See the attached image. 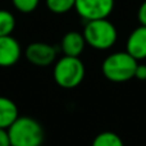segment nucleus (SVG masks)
<instances>
[{
    "label": "nucleus",
    "instance_id": "obj_11",
    "mask_svg": "<svg viewBox=\"0 0 146 146\" xmlns=\"http://www.w3.org/2000/svg\"><path fill=\"white\" fill-rule=\"evenodd\" d=\"M91 146H124V142L119 135L111 131L100 132L92 140Z\"/></svg>",
    "mask_w": 146,
    "mask_h": 146
},
{
    "label": "nucleus",
    "instance_id": "obj_4",
    "mask_svg": "<svg viewBox=\"0 0 146 146\" xmlns=\"http://www.w3.org/2000/svg\"><path fill=\"white\" fill-rule=\"evenodd\" d=\"M82 35L86 44L96 50H108L117 42L118 38L115 26L106 18L86 22Z\"/></svg>",
    "mask_w": 146,
    "mask_h": 146
},
{
    "label": "nucleus",
    "instance_id": "obj_1",
    "mask_svg": "<svg viewBox=\"0 0 146 146\" xmlns=\"http://www.w3.org/2000/svg\"><path fill=\"white\" fill-rule=\"evenodd\" d=\"M10 146H42L45 131L37 119L19 115L8 128Z\"/></svg>",
    "mask_w": 146,
    "mask_h": 146
},
{
    "label": "nucleus",
    "instance_id": "obj_9",
    "mask_svg": "<svg viewBox=\"0 0 146 146\" xmlns=\"http://www.w3.org/2000/svg\"><path fill=\"white\" fill-rule=\"evenodd\" d=\"M87 45L82 33L71 31L63 36L60 42V49L64 55L67 56H80Z\"/></svg>",
    "mask_w": 146,
    "mask_h": 146
},
{
    "label": "nucleus",
    "instance_id": "obj_7",
    "mask_svg": "<svg viewBox=\"0 0 146 146\" xmlns=\"http://www.w3.org/2000/svg\"><path fill=\"white\" fill-rule=\"evenodd\" d=\"M22 49L21 45L12 35L0 37V67L8 68L18 63Z\"/></svg>",
    "mask_w": 146,
    "mask_h": 146
},
{
    "label": "nucleus",
    "instance_id": "obj_15",
    "mask_svg": "<svg viewBox=\"0 0 146 146\" xmlns=\"http://www.w3.org/2000/svg\"><path fill=\"white\" fill-rule=\"evenodd\" d=\"M135 78L140 81H146V64H137L135 71Z\"/></svg>",
    "mask_w": 146,
    "mask_h": 146
},
{
    "label": "nucleus",
    "instance_id": "obj_10",
    "mask_svg": "<svg viewBox=\"0 0 146 146\" xmlns=\"http://www.w3.org/2000/svg\"><path fill=\"white\" fill-rule=\"evenodd\" d=\"M18 117V106L14 101L7 96H0V128L8 129Z\"/></svg>",
    "mask_w": 146,
    "mask_h": 146
},
{
    "label": "nucleus",
    "instance_id": "obj_2",
    "mask_svg": "<svg viewBox=\"0 0 146 146\" xmlns=\"http://www.w3.org/2000/svg\"><path fill=\"white\" fill-rule=\"evenodd\" d=\"M139 62L127 51H117L104 59L101 72L110 82L122 83L135 78V71Z\"/></svg>",
    "mask_w": 146,
    "mask_h": 146
},
{
    "label": "nucleus",
    "instance_id": "obj_6",
    "mask_svg": "<svg viewBox=\"0 0 146 146\" xmlns=\"http://www.w3.org/2000/svg\"><path fill=\"white\" fill-rule=\"evenodd\" d=\"M25 56L36 67H49L56 60V49L46 42H32L26 48Z\"/></svg>",
    "mask_w": 146,
    "mask_h": 146
},
{
    "label": "nucleus",
    "instance_id": "obj_16",
    "mask_svg": "<svg viewBox=\"0 0 146 146\" xmlns=\"http://www.w3.org/2000/svg\"><path fill=\"white\" fill-rule=\"evenodd\" d=\"M137 17H139V22L141 23V26H146V0L141 4V7L139 8Z\"/></svg>",
    "mask_w": 146,
    "mask_h": 146
},
{
    "label": "nucleus",
    "instance_id": "obj_14",
    "mask_svg": "<svg viewBox=\"0 0 146 146\" xmlns=\"http://www.w3.org/2000/svg\"><path fill=\"white\" fill-rule=\"evenodd\" d=\"M40 0H12L14 8L21 13H32L37 8Z\"/></svg>",
    "mask_w": 146,
    "mask_h": 146
},
{
    "label": "nucleus",
    "instance_id": "obj_17",
    "mask_svg": "<svg viewBox=\"0 0 146 146\" xmlns=\"http://www.w3.org/2000/svg\"><path fill=\"white\" fill-rule=\"evenodd\" d=\"M0 146H10L8 129L5 128H0Z\"/></svg>",
    "mask_w": 146,
    "mask_h": 146
},
{
    "label": "nucleus",
    "instance_id": "obj_8",
    "mask_svg": "<svg viewBox=\"0 0 146 146\" xmlns=\"http://www.w3.org/2000/svg\"><path fill=\"white\" fill-rule=\"evenodd\" d=\"M126 51L137 62L146 59V26L135 28L127 38Z\"/></svg>",
    "mask_w": 146,
    "mask_h": 146
},
{
    "label": "nucleus",
    "instance_id": "obj_5",
    "mask_svg": "<svg viewBox=\"0 0 146 146\" xmlns=\"http://www.w3.org/2000/svg\"><path fill=\"white\" fill-rule=\"evenodd\" d=\"M114 0H76L77 13L86 21L104 19L110 15L114 9Z\"/></svg>",
    "mask_w": 146,
    "mask_h": 146
},
{
    "label": "nucleus",
    "instance_id": "obj_12",
    "mask_svg": "<svg viewBox=\"0 0 146 146\" xmlns=\"http://www.w3.org/2000/svg\"><path fill=\"white\" fill-rule=\"evenodd\" d=\"M15 28V18L9 10L0 9V37L9 36Z\"/></svg>",
    "mask_w": 146,
    "mask_h": 146
},
{
    "label": "nucleus",
    "instance_id": "obj_3",
    "mask_svg": "<svg viewBox=\"0 0 146 146\" xmlns=\"http://www.w3.org/2000/svg\"><path fill=\"white\" fill-rule=\"evenodd\" d=\"M86 69L80 56H62L55 62L53 77L55 83L62 88L72 90L82 83L85 80Z\"/></svg>",
    "mask_w": 146,
    "mask_h": 146
},
{
    "label": "nucleus",
    "instance_id": "obj_13",
    "mask_svg": "<svg viewBox=\"0 0 146 146\" xmlns=\"http://www.w3.org/2000/svg\"><path fill=\"white\" fill-rule=\"evenodd\" d=\"M76 0H46V7L55 14H63L74 8Z\"/></svg>",
    "mask_w": 146,
    "mask_h": 146
}]
</instances>
